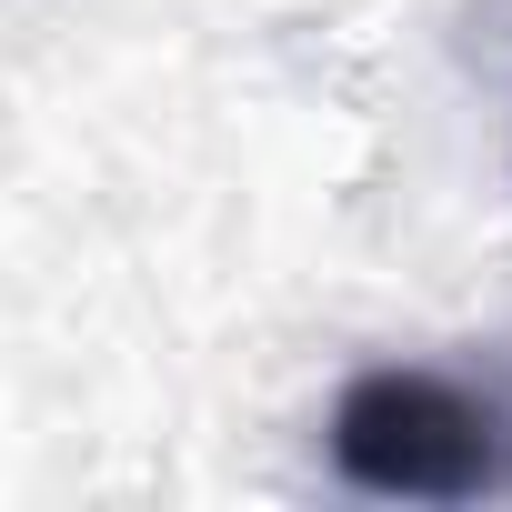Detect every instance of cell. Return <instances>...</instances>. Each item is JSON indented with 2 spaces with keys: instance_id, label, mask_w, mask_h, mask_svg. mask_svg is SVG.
I'll return each instance as SVG.
<instances>
[{
  "instance_id": "6da1fadb",
  "label": "cell",
  "mask_w": 512,
  "mask_h": 512,
  "mask_svg": "<svg viewBox=\"0 0 512 512\" xmlns=\"http://www.w3.org/2000/svg\"><path fill=\"white\" fill-rule=\"evenodd\" d=\"M332 472L382 502H502L512 492V352L352 372L332 402Z\"/></svg>"
}]
</instances>
